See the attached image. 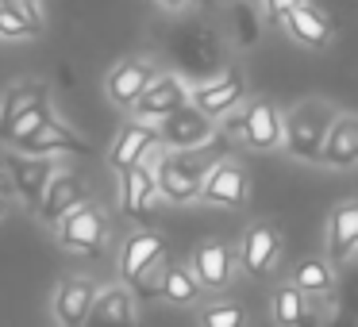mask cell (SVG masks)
Here are the masks:
<instances>
[{
    "label": "cell",
    "instance_id": "6da1fadb",
    "mask_svg": "<svg viewBox=\"0 0 358 327\" xmlns=\"http://www.w3.org/2000/svg\"><path fill=\"white\" fill-rule=\"evenodd\" d=\"M335 116H327L324 104L308 101L285 119V147L293 154H301L304 162H324V139H327V127H331Z\"/></svg>",
    "mask_w": 358,
    "mask_h": 327
},
{
    "label": "cell",
    "instance_id": "7a4b0ae2",
    "mask_svg": "<svg viewBox=\"0 0 358 327\" xmlns=\"http://www.w3.org/2000/svg\"><path fill=\"white\" fill-rule=\"evenodd\" d=\"M204 177H208V166L196 162V158H181V154L162 158V166H158V193L170 196L173 204L196 201Z\"/></svg>",
    "mask_w": 358,
    "mask_h": 327
},
{
    "label": "cell",
    "instance_id": "3957f363",
    "mask_svg": "<svg viewBox=\"0 0 358 327\" xmlns=\"http://www.w3.org/2000/svg\"><path fill=\"white\" fill-rule=\"evenodd\" d=\"M158 135H162V143H170V147H178V150L204 147V143L212 139V116L204 108H196V104H181L170 116H162Z\"/></svg>",
    "mask_w": 358,
    "mask_h": 327
},
{
    "label": "cell",
    "instance_id": "277c9868",
    "mask_svg": "<svg viewBox=\"0 0 358 327\" xmlns=\"http://www.w3.org/2000/svg\"><path fill=\"white\" fill-rule=\"evenodd\" d=\"M247 193H250V181H247V170L235 162H216L208 170L201 185V201L208 204H224V208H239L247 204Z\"/></svg>",
    "mask_w": 358,
    "mask_h": 327
},
{
    "label": "cell",
    "instance_id": "5b68a950",
    "mask_svg": "<svg viewBox=\"0 0 358 327\" xmlns=\"http://www.w3.org/2000/svg\"><path fill=\"white\" fill-rule=\"evenodd\" d=\"M8 173H12V185L20 189V196L39 208L43 193H47L50 177H55V166L47 158H35V154L27 158V150H24V154H8Z\"/></svg>",
    "mask_w": 358,
    "mask_h": 327
},
{
    "label": "cell",
    "instance_id": "8992f818",
    "mask_svg": "<svg viewBox=\"0 0 358 327\" xmlns=\"http://www.w3.org/2000/svg\"><path fill=\"white\" fill-rule=\"evenodd\" d=\"M278 254H281V235L273 231V227H266V224L250 227L247 239H243V247H239V262H243V270H247L250 277L270 273L273 262H278Z\"/></svg>",
    "mask_w": 358,
    "mask_h": 327
},
{
    "label": "cell",
    "instance_id": "52a82bcc",
    "mask_svg": "<svg viewBox=\"0 0 358 327\" xmlns=\"http://www.w3.org/2000/svg\"><path fill=\"white\" fill-rule=\"evenodd\" d=\"M243 139L255 150H273L285 143V119L278 116L270 101H255L247 108V127H243Z\"/></svg>",
    "mask_w": 358,
    "mask_h": 327
},
{
    "label": "cell",
    "instance_id": "ba28073f",
    "mask_svg": "<svg viewBox=\"0 0 358 327\" xmlns=\"http://www.w3.org/2000/svg\"><path fill=\"white\" fill-rule=\"evenodd\" d=\"M104 239V219L93 204L81 201L78 208H70L62 216V242L73 250H96Z\"/></svg>",
    "mask_w": 358,
    "mask_h": 327
},
{
    "label": "cell",
    "instance_id": "9c48e42d",
    "mask_svg": "<svg viewBox=\"0 0 358 327\" xmlns=\"http://www.w3.org/2000/svg\"><path fill=\"white\" fill-rule=\"evenodd\" d=\"M150 81H155L150 62H139V58H131V62H120L116 70L108 73V96L120 104V108H135V101L147 93Z\"/></svg>",
    "mask_w": 358,
    "mask_h": 327
},
{
    "label": "cell",
    "instance_id": "30bf717a",
    "mask_svg": "<svg viewBox=\"0 0 358 327\" xmlns=\"http://www.w3.org/2000/svg\"><path fill=\"white\" fill-rule=\"evenodd\" d=\"M324 162L335 170L358 166V116H335L324 139Z\"/></svg>",
    "mask_w": 358,
    "mask_h": 327
},
{
    "label": "cell",
    "instance_id": "8fae6325",
    "mask_svg": "<svg viewBox=\"0 0 358 327\" xmlns=\"http://www.w3.org/2000/svg\"><path fill=\"white\" fill-rule=\"evenodd\" d=\"M158 143H162L158 127H150V124H127L124 131H120V139L112 143L108 162L116 166L120 173H124L127 166L143 162V154H150V147H158Z\"/></svg>",
    "mask_w": 358,
    "mask_h": 327
},
{
    "label": "cell",
    "instance_id": "7c38bea8",
    "mask_svg": "<svg viewBox=\"0 0 358 327\" xmlns=\"http://www.w3.org/2000/svg\"><path fill=\"white\" fill-rule=\"evenodd\" d=\"M185 104V85H181L178 78H155L147 85V93L135 101V116L139 119H162V116H170L173 108H181Z\"/></svg>",
    "mask_w": 358,
    "mask_h": 327
},
{
    "label": "cell",
    "instance_id": "4fadbf2b",
    "mask_svg": "<svg viewBox=\"0 0 358 327\" xmlns=\"http://www.w3.org/2000/svg\"><path fill=\"white\" fill-rule=\"evenodd\" d=\"M281 24H285V31L293 35L296 43H304V47H327V39H331V20L320 8H312L308 0L296 4V8H289Z\"/></svg>",
    "mask_w": 358,
    "mask_h": 327
},
{
    "label": "cell",
    "instance_id": "5bb4252c",
    "mask_svg": "<svg viewBox=\"0 0 358 327\" xmlns=\"http://www.w3.org/2000/svg\"><path fill=\"white\" fill-rule=\"evenodd\" d=\"M358 250V201H347L331 212L327 224V254L331 262H347Z\"/></svg>",
    "mask_w": 358,
    "mask_h": 327
},
{
    "label": "cell",
    "instance_id": "9a60e30c",
    "mask_svg": "<svg viewBox=\"0 0 358 327\" xmlns=\"http://www.w3.org/2000/svg\"><path fill=\"white\" fill-rule=\"evenodd\" d=\"M12 147L27 150V154H55V150H73V154H85V139H78L73 131H66V127H58L55 119H47L43 127H35L31 135H20V139H12Z\"/></svg>",
    "mask_w": 358,
    "mask_h": 327
},
{
    "label": "cell",
    "instance_id": "2e32d148",
    "mask_svg": "<svg viewBox=\"0 0 358 327\" xmlns=\"http://www.w3.org/2000/svg\"><path fill=\"white\" fill-rule=\"evenodd\" d=\"M93 300H96L93 281L73 277V281H66V285L55 293V316L62 319V324H70V327L89 324V312H93Z\"/></svg>",
    "mask_w": 358,
    "mask_h": 327
},
{
    "label": "cell",
    "instance_id": "e0dca14e",
    "mask_svg": "<svg viewBox=\"0 0 358 327\" xmlns=\"http://www.w3.org/2000/svg\"><path fill=\"white\" fill-rule=\"evenodd\" d=\"M81 201H85L81 181L70 177V173H58V177H50L47 193H43V201H39V216L47 219V224H58V219H62L70 208H78Z\"/></svg>",
    "mask_w": 358,
    "mask_h": 327
},
{
    "label": "cell",
    "instance_id": "ac0fdd59",
    "mask_svg": "<svg viewBox=\"0 0 358 327\" xmlns=\"http://www.w3.org/2000/svg\"><path fill=\"white\" fill-rule=\"evenodd\" d=\"M162 258V239L155 231H139L124 242V258H120V270L127 281L143 277L147 270H155V262Z\"/></svg>",
    "mask_w": 358,
    "mask_h": 327
},
{
    "label": "cell",
    "instance_id": "d6986e66",
    "mask_svg": "<svg viewBox=\"0 0 358 327\" xmlns=\"http://www.w3.org/2000/svg\"><path fill=\"white\" fill-rule=\"evenodd\" d=\"M239 101H243V78L239 73H224L220 81H208V85H201L193 93V104L204 108L208 116H224V112H231Z\"/></svg>",
    "mask_w": 358,
    "mask_h": 327
},
{
    "label": "cell",
    "instance_id": "ffe728a7",
    "mask_svg": "<svg viewBox=\"0 0 358 327\" xmlns=\"http://www.w3.org/2000/svg\"><path fill=\"white\" fill-rule=\"evenodd\" d=\"M231 250L227 247H220V242H204L201 250L193 254V273H196V281L201 285H208V289H224L227 281H231Z\"/></svg>",
    "mask_w": 358,
    "mask_h": 327
},
{
    "label": "cell",
    "instance_id": "44dd1931",
    "mask_svg": "<svg viewBox=\"0 0 358 327\" xmlns=\"http://www.w3.org/2000/svg\"><path fill=\"white\" fill-rule=\"evenodd\" d=\"M155 193H158V173L147 170L143 162L127 166L124 170V212L143 216L150 208V201H155Z\"/></svg>",
    "mask_w": 358,
    "mask_h": 327
},
{
    "label": "cell",
    "instance_id": "7402d4cb",
    "mask_svg": "<svg viewBox=\"0 0 358 327\" xmlns=\"http://www.w3.org/2000/svg\"><path fill=\"white\" fill-rule=\"evenodd\" d=\"M135 319V300L127 289H108L93 300L89 312V324H131Z\"/></svg>",
    "mask_w": 358,
    "mask_h": 327
},
{
    "label": "cell",
    "instance_id": "603a6c76",
    "mask_svg": "<svg viewBox=\"0 0 358 327\" xmlns=\"http://www.w3.org/2000/svg\"><path fill=\"white\" fill-rule=\"evenodd\" d=\"M39 101H47V85L43 81H20L4 93V104H0V131L12 124L16 116H24L27 108H35Z\"/></svg>",
    "mask_w": 358,
    "mask_h": 327
},
{
    "label": "cell",
    "instance_id": "cb8c5ba5",
    "mask_svg": "<svg viewBox=\"0 0 358 327\" xmlns=\"http://www.w3.org/2000/svg\"><path fill=\"white\" fill-rule=\"evenodd\" d=\"M293 285L301 289V293L324 296V293L335 289V273H331V266H327L324 258H304V262L296 266V273H293Z\"/></svg>",
    "mask_w": 358,
    "mask_h": 327
},
{
    "label": "cell",
    "instance_id": "d4e9b609",
    "mask_svg": "<svg viewBox=\"0 0 358 327\" xmlns=\"http://www.w3.org/2000/svg\"><path fill=\"white\" fill-rule=\"evenodd\" d=\"M196 293H201V281H196L193 270H181V266H170L162 277V296L170 304H189L196 300Z\"/></svg>",
    "mask_w": 358,
    "mask_h": 327
},
{
    "label": "cell",
    "instance_id": "484cf974",
    "mask_svg": "<svg viewBox=\"0 0 358 327\" xmlns=\"http://www.w3.org/2000/svg\"><path fill=\"white\" fill-rule=\"evenodd\" d=\"M273 319L278 324H308V304L296 285H285L273 293Z\"/></svg>",
    "mask_w": 358,
    "mask_h": 327
},
{
    "label": "cell",
    "instance_id": "4316f807",
    "mask_svg": "<svg viewBox=\"0 0 358 327\" xmlns=\"http://www.w3.org/2000/svg\"><path fill=\"white\" fill-rule=\"evenodd\" d=\"M39 24L20 8L16 0H4L0 4V35H8V39H24V35H35Z\"/></svg>",
    "mask_w": 358,
    "mask_h": 327
},
{
    "label": "cell",
    "instance_id": "83f0119b",
    "mask_svg": "<svg viewBox=\"0 0 358 327\" xmlns=\"http://www.w3.org/2000/svg\"><path fill=\"white\" fill-rule=\"evenodd\" d=\"M47 119H50V108H47V101H39L35 108H27L24 116H16V119H12V124L4 127V131H0V139H4V143H12V139H20V135H31L35 127H43Z\"/></svg>",
    "mask_w": 358,
    "mask_h": 327
},
{
    "label": "cell",
    "instance_id": "f1b7e54d",
    "mask_svg": "<svg viewBox=\"0 0 358 327\" xmlns=\"http://www.w3.org/2000/svg\"><path fill=\"white\" fill-rule=\"evenodd\" d=\"M335 289H339V308L358 319V262L350 266V273L343 281H335Z\"/></svg>",
    "mask_w": 358,
    "mask_h": 327
},
{
    "label": "cell",
    "instance_id": "f546056e",
    "mask_svg": "<svg viewBox=\"0 0 358 327\" xmlns=\"http://www.w3.org/2000/svg\"><path fill=\"white\" fill-rule=\"evenodd\" d=\"M243 324V312L235 304H220V308L204 312V327H239Z\"/></svg>",
    "mask_w": 358,
    "mask_h": 327
},
{
    "label": "cell",
    "instance_id": "4dcf8cb0",
    "mask_svg": "<svg viewBox=\"0 0 358 327\" xmlns=\"http://www.w3.org/2000/svg\"><path fill=\"white\" fill-rule=\"evenodd\" d=\"M296 4H304V0H266V12H270V20H285V12Z\"/></svg>",
    "mask_w": 358,
    "mask_h": 327
},
{
    "label": "cell",
    "instance_id": "1f68e13d",
    "mask_svg": "<svg viewBox=\"0 0 358 327\" xmlns=\"http://www.w3.org/2000/svg\"><path fill=\"white\" fill-rule=\"evenodd\" d=\"M243 127H247V112H243V116H231V119H227L224 131H227V135H243Z\"/></svg>",
    "mask_w": 358,
    "mask_h": 327
},
{
    "label": "cell",
    "instance_id": "d6a6232c",
    "mask_svg": "<svg viewBox=\"0 0 358 327\" xmlns=\"http://www.w3.org/2000/svg\"><path fill=\"white\" fill-rule=\"evenodd\" d=\"M166 8H181V4H185V0H162Z\"/></svg>",
    "mask_w": 358,
    "mask_h": 327
},
{
    "label": "cell",
    "instance_id": "836d02e7",
    "mask_svg": "<svg viewBox=\"0 0 358 327\" xmlns=\"http://www.w3.org/2000/svg\"><path fill=\"white\" fill-rule=\"evenodd\" d=\"M0 216H4V201H0Z\"/></svg>",
    "mask_w": 358,
    "mask_h": 327
}]
</instances>
